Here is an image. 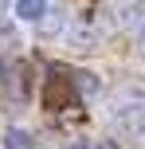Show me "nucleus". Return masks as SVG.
<instances>
[{
    "label": "nucleus",
    "instance_id": "423d86ee",
    "mask_svg": "<svg viewBox=\"0 0 145 149\" xmlns=\"http://www.w3.org/2000/svg\"><path fill=\"white\" fill-rule=\"evenodd\" d=\"M71 149H86V145H83V141H75V145H71Z\"/></svg>",
    "mask_w": 145,
    "mask_h": 149
},
{
    "label": "nucleus",
    "instance_id": "0eeeda50",
    "mask_svg": "<svg viewBox=\"0 0 145 149\" xmlns=\"http://www.w3.org/2000/svg\"><path fill=\"white\" fill-rule=\"evenodd\" d=\"M137 39H141V47H145V28H141V36H137Z\"/></svg>",
    "mask_w": 145,
    "mask_h": 149
},
{
    "label": "nucleus",
    "instance_id": "7ed1b4c3",
    "mask_svg": "<svg viewBox=\"0 0 145 149\" xmlns=\"http://www.w3.org/2000/svg\"><path fill=\"white\" fill-rule=\"evenodd\" d=\"M67 94H71V86H63V82L51 79V86H47V102H51V106H63V102H67Z\"/></svg>",
    "mask_w": 145,
    "mask_h": 149
},
{
    "label": "nucleus",
    "instance_id": "f257e3e1",
    "mask_svg": "<svg viewBox=\"0 0 145 149\" xmlns=\"http://www.w3.org/2000/svg\"><path fill=\"white\" fill-rule=\"evenodd\" d=\"M43 12H47V0H16V16L28 20V24L43 20Z\"/></svg>",
    "mask_w": 145,
    "mask_h": 149
},
{
    "label": "nucleus",
    "instance_id": "6e6552de",
    "mask_svg": "<svg viewBox=\"0 0 145 149\" xmlns=\"http://www.w3.org/2000/svg\"><path fill=\"white\" fill-rule=\"evenodd\" d=\"M0 74H4V63H0Z\"/></svg>",
    "mask_w": 145,
    "mask_h": 149
},
{
    "label": "nucleus",
    "instance_id": "f03ea898",
    "mask_svg": "<svg viewBox=\"0 0 145 149\" xmlns=\"http://www.w3.org/2000/svg\"><path fill=\"white\" fill-rule=\"evenodd\" d=\"M4 149H35V141H31V134H28V130L8 126V130H4Z\"/></svg>",
    "mask_w": 145,
    "mask_h": 149
},
{
    "label": "nucleus",
    "instance_id": "39448f33",
    "mask_svg": "<svg viewBox=\"0 0 145 149\" xmlns=\"http://www.w3.org/2000/svg\"><path fill=\"white\" fill-rule=\"evenodd\" d=\"M98 149H118V141H110V137H106V141H102Z\"/></svg>",
    "mask_w": 145,
    "mask_h": 149
},
{
    "label": "nucleus",
    "instance_id": "20e7f679",
    "mask_svg": "<svg viewBox=\"0 0 145 149\" xmlns=\"http://www.w3.org/2000/svg\"><path fill=\"white\" fill-rule=\"evenodd\" d=\"M78 90H83V94H94V90H98V79H94V74H78Z\"/></svg>",
    "mask_w": 145,
    "mask_h": 149
}]
</instances>
